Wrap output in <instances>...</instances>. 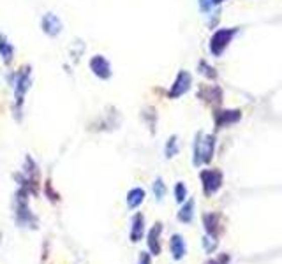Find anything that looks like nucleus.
<instances>
[{
    "label": "nucleus",
    "mask_w": 282,
    "mask_h": 264,
    "mask_svg": "<svg viewBox=\"0 0 282 264\" xmlns=\"http://www.w3.org/2000/svg\"><path fill=\"white\" fill-rule=\"evenodd\" d=\"M213 150H215V138L199 132L194 141V166L208 164L213 157Z\"/></svg>",
    "instance_id": "obj_1"
},
{
    "label": "nucleus",
    "mask_w": 282,
    "mask_h": 264,
    "mask_svg": "<svg viewBox=\"0 0 282 264\" xmlns=\"http://www.w3.org/2000/svg\"><path fill=\"white\" fill-rule=\"evenodd\" d=\"M30 88V65H25L20 69L16 76V85H14V101H16V111H20L23 106L25 95Z\"/></svg>",
    "instance_id": "obj_2"
},
{
    "label": "nucleus",
    "mask_w": 282,
    "mask_h": 264,
    "mask_svg": "<svg viewBox=\"0 0 282 264\" xmlns=\"http://www.w3.org/2000/svg\"><path fill=\"white\" fill-rule=\"evenodd\" d=\"M237 34V28H220L213 34L212 41H210V51L215 56H220L222 51L228 48V44L231 42V39Z\"/></svg>",
    "instance_id": "obj_3"
},
{
    "label": "nucleus",
    "mask_w": 282,
    "mask_h": 264,
    "mask_svg": "<svg viewBox=\"0 0 282 264\" xmlns=\"http://www.w3.org/2000/svg\"><path fill=\"white\" fill-rule=\"evenodd\" d=\"M201 181H203V190L206 195L215 194L222 185V173L217 169H206L201 173Z\"/></svg>",
    "instance_id": "obj_4"
},
{
    "label": "nucleus",
    "mask_w": 282,
    "mask_h": 264,
    "mask_svg": "<svg viewBox=\"0 0 282 264\" xmlns=\"http://www.w3.org/2000/svg\"><path fill=\"white\" fill-rule=\"evenodd\" d=\"M191 83H192V78L191 74L187 73V71H180L177 76V80H175V83L171 85V90H170V99H178L182 97V95L185 94V92L191 88Z\"/></svg>",
    "instance_id": "obj_5"
},
{
    "label": "nucleus",
    "mask_w": 282,
    "mask_h": 264,
    "mask_svg": "<svg viewBox=\"0 0 282 264\" xmlns=\"http://www.w3.org/2000/svg\"><path fill=\"white\" fill-rule=\"evenodd\" d=\"M90 69L101 80H109L111 78V65L102 55H95L90 58Z\"/></svg>",
    "instance_id": "obj_6"
},
{
    "label": "nucleus",
    "mask_w": 282,
    "mask_h": 264,
    "mask_svg": "<svg viewBox=\"0 0 282 264\" xmlns=\"http://www.w3.org/2000/svg\"><path fill=\"white\" fill-rule=\"evenodd\" d=\"M41 27H42V30H44V34H48L49 37H57V35L62 32V21L59 20L57 14L48 13L42 16Z\"/></svg>",
    "instance_id": "obj_7"
},
{
    "label": "nucleus",
    "mask_w": 282,
    "mask_h": 264,
    "mask_svg": "<svg viewBox=\"0 0 282 264\" xmlns=\"http://www.w3.org/2000/svg\"><path fill=\"white\" fill-rule=\"evenodd\" d=\"M242 118V111L238 109H226V111H217L215 113V125L219 127H226L231 125V123L238 122Z\"/></svg>",
    "instance_id": "obj_8"
},
{
    "label": "nucleus",
    "mask_w": 282,
    "mask_h": 264,
    "mask_svg": "<svg viewBox=\"0 0 282 264\" xmlns=\"http://www.w3.org/2000/svg\"><path fill=\"white\" fill-rule=\"evenodd\" d=\"M203 224H205L206 233L212 238H215L220 233V215L219 213H206L203 215Z\"/></svg>",
    "instance_id": "obj_9"
},
{
    "label": "nucleus",
    "mask_w": 282,
    "mask_h": 264,
    "mask_svg": "<svg viewBox=\"0 0 282 264\" xmlns=\"http://www.w3.org/2000/svg\"><path fill=\"white\" fill-rule=\"evenodd\" d=\"M160 233H162V224H159V222H157L148 233V248L153 255L160 254V241H159Z\"/></svg>",
    "instance_id": "obj_10"
},
{
    "label": "nucleus",
    "mask_w": 282,
    "mask_h": 264,
    "mask_svg": "<svg viewBox=\"0 0 282 264\" xmlns=\"http://www.w3.org/2000/svg\"><path fill=\"white\" fill-rule=\"evenodd\" d=\"M199 97L205 99L210 104H220V102H222V92L217 87H206L199 92Z\"/></svg>",
    "instance_id": "obj_11"
},
{
    "label": "nucleus",
    "mask_w": 282,
    "mask_h": 264,
    "mask_svg": "<svg viewBox=\"0 0 282 264\" xmlns=\"http://www.w3.org/2000/svg\"><path fill=\"white\" fill-rule=\"evenodd\" d=\"M170 247H171V254H173V257L177 259V261H180L185 255V241L180 234H175V236L171 238Z\"/></svg>",
    "instance_id": "obj_12"
},
{
    "label": "nucleus",
    "mask_w": 282,
    "mask_h": 264,
    "mask_svg": "<svg viewBox=\"0 0 282 264\" xmlns=\"http://www.w3.org/2000/svg\"><path fill=\"white\" fill-rule=\"evenodd\" d=\"M13 55H14V49H13V46H11V42L7 41L6 35L0 34V56H2L4 63L13 62Z\"/></svg>",
    "instance_id": "obj_13"
},
{
    "label": "nucleus",
    "mask_w": 282,
    "mask_h": 264,
    "mask_svg": "<svg viewBox=\"0 0 282 264\" xmlns=\"http://www.w3.org/2000/svg\"><path fill=\"white\" fill-rule=\"evenodd\" d=\"M143 229H145V220H143V215L138 213L133 219V229H131V240L133 241H140L143 236Z\"/></svg>",
    "instance_id": "obj_14"
},
{
    "label": "nucleus",
    "mask_w": 282,
    "mask_h": 264,
    "mask_svg": "<svg viewBox=\"0 0 282 264\" xmlns=\"http://www.w3.org/2000/svg\"><path fill=\"white\" fill-rule=\"evenodd\" d=\"M192 217H194V199H189V201L182 206L180 212H178V220L184 224H189V222H192Z\"/></svg>",
    "instance_id": "obj_15"
},
{
    "label": "nucleus",
    "mask_w": 282,
    "mask_h": 264,
    "mask_svg": "<svg viewBox=\"0 0 282 264\" xmlns=\"http://www.w3.org/2000/svg\"><path fill=\"white\" fill-rule=\"evenodd\" d=\"M143 199H145V190L140 187L133 188V190L127 194V205H129V208H138V206L143 203Z\"/></svg>",
    "instance_id": "obj_16"
},
{
    "label": "nucleus",
    "mask_w": 282,
    "mask_h": 264,
    "mask_svg": "<svg viewBox=\"0 0 282 264\" xmlns=\"http://www.w3.org/2000/svg\"><path fill=\"white\" fill-rule=\"evenodd\" d=\"M178 153V143H177V136H171L166 143V157H175Z\"/></svg>",
    "instance_id": "obj_17"
},
{
    "label": "nucleus",
    "mask_w": 282,
    "mask_h": 264,
    "mask_svg": "<svg viewBox=\"0 0 282 264\" xmlns=\"http://www.w3.org/2000/svg\"><path fill=\"white\" fill-rule=\"evenodd\" d=\"M153 194H155V197L159 199V201L164 197V194H166V185H164V181L160 180V178H157V180L153 181Z\"/></svg>",
    "instance_id": "obj_18"
},
{
    "label": "nucleus",
    "mask_w": 282,
    "mask_h": 264,
    "mask_svg": "<svg viewBox=\"0 0 282 264\" xmlns=\"http://www.w3.org/2000/svg\"><path fill=\"white\" fill-rule=\"evenodd\" d=\"M175 197H177L178 203H184L185 197H187V187H185L182 181H178V183L175 185Z\"/></svg>",
    "instance_id": "obj_19"
},
{
    "label": "nucleus",
    "mask_w": 282,
    "mask_h": 264,
    "mask_svg": "<svg viewBox=\"0 0 282 264\" xmlns=\"http://www.w3.org/2000/svg\"><path fill=\"white\" fill-rule=\"evenodd\" d=\"M199 69H201V71H199V73H201L203 76L210 78V80H213V78H217L215 69H213V67H210L206 62H199Z\"/></svg>",
    "instance_id": "obj_20"
},
{
    "label": "nucleus",
    "mask_w": 282,
    "mask_h": 264,
    "mask_svg": "<svg viewBox=\"0 0 282 264\" xmlns=\"http://www.w3.org/2000/svg\"><path fill=\"white\" fill-rule=\"evenodd\" d=\"M230 259L231 257L228 254H220V255H217V257L210 259L206 264H230Z\"/></svg>",
    "instance_id": "obj_21"
},
{
    "label": "nucleus",
    "mask_w": 282,
    "mask_h": 264,
    "mask_svg": "<svg viewBox=\"0 0 282 264\" xmlns=\"http://www.w3.org/2000/svg\"><path fill=\"white\" fill-rule=\"evenodd\" d=\"M203 245H205L206 252H212L217 248V240L215 238H205V240H203Z\"/></svg>",
    "instance_id": "obj_22"
},
{
    "label": "nucleus",
    "mask_w": 282,
    "mask_h": 264,
    "mask_svg": "<svg viewBox=\"0 0 282 264\" xmlns=\"http://www.w3.org/2000/svg\"><path fill=\"white\" fill-rule=\"evenodd\" d=\"M199 7H201V11H210L213 7V0H199Z\"/></svg>",
    "instance_id": "obj_23"
},
{
    "label": "nucleus",
    "mask_w": 282,
    "mask_h": 264,
    "mask_svg": "<svg viewBox=\"0 0 282 264\" xmlns=\"http://www.w3.org/2000/svg\"><path fill=\"white\" fill-rule=\"evenodd\" d=\"M140 264H150V255H148V254H145V252H143V254H141V257H140Z\"/></svg>",
    "instance_id": "obj_24"
},
{
    "label": "nucleus",
    "mask_w": 282,
    "mask_h": 264,
    "mask_svg": "<svg viewBox=\"0 0 282 264\" xmlns=\"http://www.w3.org/2000/svg\"><path fill=\"white\" fill-rule=\"evenodd\" d=\"M220 2H224V0H213V6H215V4H220Z\"/></svg>",
    "instance_id": "obj_25"
}]
</instances>
